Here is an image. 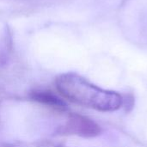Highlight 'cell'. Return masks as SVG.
Instances as JSON below:
<instances>
[{
  "label": "cell",
  "instance_id": "1",
  "mask_svg": "<svg viewBox=\"0 0 147 147\" xmlns=\"http://www.w3.org/2000/svg\"><path fill=\"white\" fill-rule=\"evenodd\" d=\"M55 85L70 102L99 112H115L124 104V98L118 92L102 89L75 72L59 75Z\"/></svg>",
  "mask_w": 147,
  "mask_h": 147
},
{
  "label": "cell",
  "instance_id": "2",
  "mask_svg": "<svg viewBox=\"0 0 147 147\" xmlns=\"http://www.w3.org/2000/svg\"><path fill=\"white\" fill-rule=\"evenodd\" d=\"M57 133L61 135H76L83 138H95L102 134L101 127L87 116L70 113L64 125Z\"/></svg>",
  "mask_w": 147,
  "mask_h": 147
},
{
  "label": "cell",
  "instance_id": "3",
  "mask_svg": "<svg viewBox=\"0 0 147 147\" xmlns=\"http://www.w3.org/2000/svg\"><path fill=\"white\" fill-rule=\"evenodd\" d=\"M28 97L30 101L35 102L40 105L47 107L59 113H65L69 110L66 102L56 95L53 91L46 89H35L29 91Z\"/></svg>",
  "mask_w": 147,
  "mask_h": 147
},
{
  "label": "cell",
  "instance_id": "4",
  "mask_svg": "<svg viewBox=\"0 0 147 147\" xmlns=\"http://www.w3.org/2000/svg\"><path fill=\"white\" fill-rule=\"evenodd\" d=\"M0 147H18L15 145H12V144H6V143H3V144H0Z\"/></svg>",
  "mask_w": 147,
  "mask_h": 147
}]
</instances>
